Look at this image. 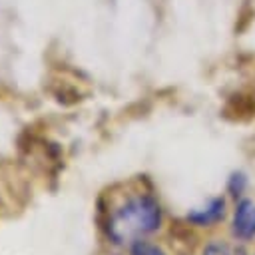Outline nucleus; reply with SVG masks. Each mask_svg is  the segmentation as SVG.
Masks as SVG:
<instances>
[{
    "label": "nucleus",
    "mask_w": 255,
    "mask_h": 255,
    "mask_svg": "<svg viewBox=\"0 0 255 255\" xmlns=\"http://www.w3.org/2000/svg\"><path fill=\"white\" fill-rule=\"evenodd\" d=\"M203 255H231L229 249L221 243H209L205 249H203Z\"/></svg>",
    "instance_id": "5"
},
{
    "label": "nucleus",
    "mask_w": 255,
    "mask_h": 255,
    "mask_svg": "<svg viewBox=\"0 0 255 255\" xmlns=\"http://www.w3.org/2000/svg\"><path fill=\"white\" fill-rule=\"evenodd\" d=\"M161 211L153 197L137 195L126 201L108 221V235L116 243H135L159 227Z\"/></svg>",
    "instance_id": "1"
},
{
    "label": "nucleus",
    "mask_w": 255,
    "mask_h": 255,
    "mask_svg": "<svg viewBox=\"0 0 255 255\" xmlns=\"http://www.w3.org/2000/svg\"><path fill=\"white\" fill-rule=\"evenodd\" d=\"M129 255H165V253L147 241H135L129 249Z\"/></svg>",
    "instance_id": "4"
},
{
    "label": "nucleus",
    "mask_w": 255,
    "mask_h": 255,
    "mask_svg": "<svg viewBox=\"0 0 255 255\" xmlns=\"http://www.w3.org/2000/svg\"><path fill=\"white\" fill-rule=\"evenodd\" d=\"M233 233L239 239H251L255 235V203L251 199L237 203L233 215Z\"/></svg>",
    "instance_id": "2"
},
{
    "label": "nucleus",
    "mask_w": 255,
    "mask_h": 255,
    "mask_svg": "<svg viewBox=\"0 0 255 255\" xmlns=\"http://www.w3.org/2000/svg\"><path fill=\"white\" fill-rule=\"evenodd\" d=\"M233 255H245V251H243V249H241V247H237V249H235V251H233Z\"/></svg>",
    "instance_id": "6"
},
{
    "label": "nucleus",
    "mask_w": 255,
    "mask_h": 255,
    "mask_svg": "<svg viewBox=\"0 0 255 255\" xmlns=\"http://www.w3.org/2000/svg\"><path fill=\"white\" fill-rule=\"evenodd\" d=\"M223 207H225L223 199H213L207 207H201V209L191 211L187 215V219L193 221V223H197V225H209V223H215V221H219L223 217Z\"/></svg>",
    "instance_id": "3"
}]
</instances>
